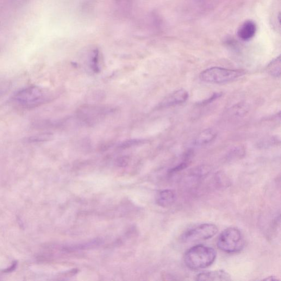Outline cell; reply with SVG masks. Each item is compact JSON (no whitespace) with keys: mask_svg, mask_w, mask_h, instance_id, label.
Wrapping results in <instances>:
<instances>
[{"mask_svg":"<svg viewBox=\"0 0 281 281\" xmlns=\"http://www.w3.org/2000/svg\"><path fill=\"white\" fill-rule=\"evenodd\" d=\"M49 98L48 92L42 87L30 85L17 91L12 99L18 107L24 109H33L45 104Z\"/></svg>","mask_w":281,"mask_h":281,"instance_id":"obj_1","label":"cell"},{"mask_svg":"<svg viewBox=\"0 0 281 281\" xmlns=\"http://www.w3.org/2000/svg\"><path fill=\"white\" fill-rule=\"evenodd\" d=\"M216 252L213 248L203 245L193 246L184 255L186 266L192 270H200L214 263Z\"/></svg>","mask_w":281,"mask_h":281,"instance_id":"obj_2","label":"cell"},{"mask_svg":"<svg viewBox=\"0 0 281 281\" xmlns=\"http://www.w3.org/2000/svg\"><path fill=\"white\" fill-rule=\"evenodd\" d=\"M217 246L224 253H237L244 248L245 240L238 229L229 228L223 230L218 236Z\"/></svg>","mask_w":281,"mask_h":281,"instance_id":"obj_3","label":"cell"},{"mask_svg":"<svg viewBox=\"0 0 281 281\" xmlns=\"http://www.w3.org/2000/svg\"><path fill=\"white\" fill-rule=\"evenodd\" d=\"M245 74L242 70L211 67L200 74L199 78L205 83L219 84L233 82Z\"/></svg>","mask_w":281,"mask_h":281,"instance_id":"obj_4","label":"cell"},{"mask_svg":"<svg viewBox=\"0 0 281 281\" xmlns=\"http://www.w3.org/2000/svg\"><path fill=\"white\" fill-rule=\"evenodd\" d=\"M218 231V228L213 223H202L186 231L182 235V240L186 243L207 240L213 238Z\"/></svg>","mask_w":281,"mask_h":281,"instance_id":"obj_5","label":"cell"},{"mask_svg":"<svg viewBox=\"0 0 281 281\" xmlns=\"http://www.w3.org/2000/svg\"><path fill=\"white\" fill-rule=\"evenodd\" d=\"M197 280H232L230 274L223 270H218L203 272L197 274L196 276Z\"/></svg>","mask_w":281,"mask_h":281,"instance_id":"obj_6","label":"cell"},{"mask_svg":"<svg viewBox=\"0 0 281 281\" xmlns=\"http://www.w3.org/2000/svg\"><path fill=\"white\" fill-rule=\"evenodd\" d=\"M189 96V93L184 89L178 90L168 96L163 102L165 107H171L185 102Z\"/></svg>","mask_w":281,"mask_h":281,"instance_id":"obj_7","label":"cell"},{"mask_svg":"<svg viewBox=\"0 0 281 281\" xmlns=\"http://www.w3.org/2000/svg\"><path fill=\"white\" fill-rule=\"evenodd\" d=\"M257 32V26L252 21H247L243 23L237 31V35L244 41L251 40Z\"/></svg>","mask_w":281,"mask_h":281,"instance_id":"obj_8","label":"cell"},{"mask_svg":"<svg viewBox=\"0 0 281 281\" xmlns=\"http://www.w3.org/2000/svg\"><path fill=\"white\" fill-rule=\"evenodd\" d=\"M176 200V195L171 190H164L160 191L156 198V202L161 207H171Z\"/></svg>","mask_w":281,"mask_h":281,"instance_id":"obj_9","label":"cell"},{"mask_svg":"<svg viewBox=\"0 0 281 281\" xmlns=\"http://www.w3.org/2000/svg\"><path fill=\"white\" fill-rule=\"evenodd\" d=\"M216 135L215 130L211 129H205L198 135L195 141V145L198 146L207 145L216 138Z\"/></svg>","mask_w":281,"mask_h":281,"instance_id":"obj_10","label":"cell"},{"mask_svg":"<svg viewBox=\"0 0 281 281\" xmlns=\"http://www.w3.org/2000/svg\"><path fill=\"white\" fill-rule=\"evenodd\" d=\"M280 58L279 56L267 66V70L272 77H279L280 76Z\"/></svg>","mask_w":281,"mask_h":281,"instance_id":"obj_11","label":"cell"},{"mask_svg":"<svg viewBox=\"0 0 281 281\" xmlns=\"http://www.w3.org/2000/svg\"><path fill=\"white\" fill-rule=\"evenodd\" d=\"M278 279L277 278H275V277L271 276L268 278L264 279V280H277Z\"/></svg>","mask_w":281,"mask_h":281,"instance_id":"obj_12","label":"cell"}]
</instances>
